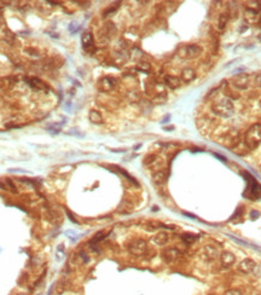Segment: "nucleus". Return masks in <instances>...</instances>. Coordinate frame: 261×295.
<instances>
[{
    "label": "nucleus",
    "mask_w": 261,
    "mask_h": 295,
    "mask_svg": "<svg viewBox=\"0 0 261 295\" xmlns=\"http://www.w3.org/2000/svg\"><path fill=\"white\" fill-rule=\"evenodd\" d=\"M164 130H166V131H170V130H173V127H166Z\"/></svg>",
    "instance_id": "nucleus-45"
},
{
    "label": "nucleus",
    "mask_w": 261,
    "mask_h": 295,
    "mask_svg": "<svg viewBox=\"0 0 261 295\" xmlns=\"http://www.w3.org/2000/svg\"><path fill=\"white\" fill-rule=\"evenodd\" d=\"M163 81H164V85L170 90H175L180 86V79L173 75H166Z\"/></svg>",
    "instance_id": "nucleus-14"
},
{
    "label": "nucleus",
    "mask_w": 261,
    "mask_h": 295,
    "mask_svg": "<svg viewBox=\"0 0 261 295\" xmlns=\"http://www.w3.org/2000/svg\"><path fill=\"white\" fill-rule=\"evenodd\" d=\"M244 143L248 149L253 150L261 143V124H255L248 128L244 137Z\"/></svg>",
    "instance_id": "nucleus-2"
},
{
    "label": "nucleus",
    "mask_w": 261,
    "mask_h": 295,
    "mask_svg": "<svg viewBox=\"0 0 261 295\" xmlns=\"http://www.w3.org/2000/svg\"><path fill=\"white\" fill-rule=\"evenodd\" d=\"M65 235L69 237V239H70L71 242H75V241H77V238H79V235H77L75 231H71V230L66 231V232H65Z\"/></svg>",
    "instance_id": "nucleus-32"
},
{
    "label": "nucleus",
    "mask_w": 261,
    "mask_h": 295,
    "mask_svg": "<svg viewBox=\"0 0 261 295\" xmlns=\"http://www.w3.org/2000/svg\"><path fill=\"white\" fill-rule=\"evenodd\" d=\"M166 98H167L166 95H164V93H163V95L161 93V95H159L157 97H155L154 100H155L156 103H164V102H166Z\"/></svg>",
    "instance_id": "nucleus-37"
},
{
    "label": "nucleus",
    "mask_w": 261,
    "mask_h": 295,
    "mask_svg": "<svg viewBox=\"0 0 261 295\" xmlns=\"http://www.w3.org/2000/svg\"><path fill=\"white\" fill-rule=\"evenodd\" d=\"M247 180V190L244 191V196L249 200H258L261 198V185L254 179V177H252L249 173H244L243 174Z\"/></svg>",
    "instance_id": "nucleus-3"
},
{
    "label": "nucleus",
    "mask_w": 261,
    "mask_h": 295,
    "mask_svg": "<svg viewBox=\"0 0 261 295\" xmlns=\"http://www.w3.org/2000/svg\"><path fill=\"white\" fill-rule=\"evenodd\" d=\"M74 262L76 265H85L90 261V258H88V254L85 252V250H80L79 253H76L73 258Z\"/></svg>",
    "instance_id": "nucleus-16"
},
{
    "label": "nucleus",
    "mask_w": 261,
    "mask_h": 295,
    "mask_svg": "<svg viewBox=\"0 0 261 295\" xmlns=\"http://www.w3.org/2000/svg\"><path fill=\"white\" fill-rule=\"evenodd\" d=\"M26 81L34 90H38V91H47L48 90L47 84L44 82L42 80L38 79V77H26Z\"/></svg>",
    "instance_id": "nucleus-10"
},
{
    "label": "nucleus",
    "mask_w": 261,
    "mask_h": 295,
    "mask_svg": "<svg viewBox=\"0 0 261 295\" xmlns=\"http://www.w3.org/2000/svg\"><path fill=\"white\" fill-rule=\"evenodd\" d=\"M117 171H119V172H120V173H121V174H122L125 178H127V180H128V182L133 183L135 186H138V182H135V180H134V178H133V177H130V175L127 173V172H126V171H123L122 168H117Z\"/></svg>",
    "instance_id": "nucleus-29"
},
{
    "label": "nucleus",
    "mask_w": 261,
    "mask_h": 295,
    "mask_svg": "<svg viewBox=\"0 0 261 295\" xmlns=\"http://www.w3.org/2000/svg\"><path fill=\"white\" fill-rule=\"evenodd\" d=\"M227 15H231V17H233V18H236L238 16V6L236 2L230 4V11L227 12Z\"/></svg>",
    "instance_id": "nucleus-25"
},
{
    "label": "nucleus",
    "mask_w": 261,
    "mask_h": 295,
    "mask_svg": "<svg viewBox=\"0 0 261 295\" xmlns=\"http://www.w3.org/2000/svg\"><path fill=\"white\" fill-rule=\"evenodd\" d=\"M65 213H66V215L69 217V220H70L71 223H74V224H79V221H77V220H76V219L74 218V215L71 214V212H70V210H68V209H65Z\"/></svg>",
    "instance_id": "nucleus-38"
},
{
    "label": "nucleus",
    "mask_w": 261,
    "mask_h": 295,
    "mask_svg": "<svg viewBox=\"0 0 261 295\" xmlns=\"http://www.w3.org/2000/svg\"><path fill=\"white\" fill-rule=\"evenodd\" d=\"M64 255V246L63 244H58V247L56 248V257H57V260L61 261L62 258Z\"/></svg>",
    "instance_id": "nucleus-28"
},
{
    "label": "nucleus",
    "mask_w": 261,
    "mask_h": 295,
    "mask_svg": "<svg viewBox=\"0 0 261 295\" xmlns=\"http://www.w3.org/2000/svg\"><path fill=\"white\" fill-rule=\"evenodd\" d=\"M169 117H170V116H169V115H167V116H166V117L162 120V124H167V122H168V120H169Z\"/></svg>",
    "instance_id": "nucleus-43"
},
{
    "label": "nucleus",
    "mask_w": 261,
    "mask_h": 295,
    "mask_svg": "<svg viewBox=\"0 0 261 295\" xmlns=\"http://www.w3.org/2000/svg\"><path fill=\"white\" fill-rule=\"evenodd\" d=\"M197 236L196 235H194V233H183L181 235V239H183V242L184 243H186V244H192V243H195L196 241H197Z\"/></svg>",
    "instance_id": "nucleus-22"
},
{
    "label": "nucleus",
    "mask_w": 261,
    "mask_h": 295,
    "mask_svg": "<svg viewBox=\"0 0 261 295\" xmlns=\"http://www.w3.org/2000/svg\"><path fill=\"white\" fill-rule=\"evenodd\" d=\"M179 57L181 58H188V59H194L201 56L202 53V47L198 46V45H186V46H183L180 50H179Z\"/></svg>",
    "instance_id": "nucleus-4"
},
{
    "label": "nucleus",
    "mask_w": 261,
    "mask_h": 295,
    "mask_svg": "<svg viewBox=\"0 0 261 295\" xmlns=\"http://www.w3.org/2000/svg\"><path fill=\"white\" fill-rule=\"evenodd\" d=\"M169 241V235L167 232H159L156 233L154 237H152V242L156 244V246H164L167 242Z\"/></svg>",
    "instance_id": "nucleus-15"
},
{
    "label": "nucleus",
    "mask_w": 261,
    "mask_h": 295,
    "mask_svg": "<svg viewBox=\"0 0 261 295\" xmlns=\"http://www.w3.org/2000/svg\"><path fill=\"white\" fill-rule=\"evenodd\" d=\"M24 52H26V53H28L29 56H35V57H38V56H39V51H38V50H35V49H30V47L26 49V50H24Z\"/></svg>",
    "instance_id": "nucleus-36"
},
{
    "label": "nucleus",
    "mask_w": 261,
    "mask_h": 295,
    "mask_svg": "<svg viewBox=\"0 0 261 295\" xmlns=\"http://www.w3.org/2000/svg\"><path fill=\"white\" fill-rule=\"evenodd\" d=\"M146 250H148V243L143 238H137L128 244V252L132 255L140 257V255H144Z\"/></svg>",
    "instance_id": "nucleus-5"
},
{
    "label": "nucleus",
    "mask_w": 261,
    "mask_h": 295,
    "mask_svg": "<svg viewBox=\"0 0 261 295\" xmlns=\"http://www.w3.org/2000/svg\"><path fill=\"white\" fill-rule=\"evenodd\" d=\"M5 183H6L5 185H6L7 188H9V190H10L11 192H13V194H17V188H16V185L13 184V182H12L11 179H9V178H7V179L5 180Z\"/></svg>",
    "instance_id": "nucleus-30"
},
{
    "label": "nucleus",
    "mask_w": 261,
    "mask_h": 295,
    "mask_svg": "<svg viewBox=\"0 0 261 295\" xmlns=\"http://www.w3.org/2000/svg\"><path fill=\"white\" fill-rule=\"evenodd\" d=\"M0 189H1V190H7V188H6V185H5L4 183H1V182H0Z\"/></svg>",
    "instance_id": "nucleus-42"
},
{
    "label": "nucleus",
    "mask_w": 261,
    "mask_h": 295,
    "mask_svg": "<svg viewBox=\"0 0 261 295\" xmlns=\"http://www.w3.org/2000/svg\"><path fill=\"white\" fill-rule=\"evenodd\" d=\"M258 24H259V27H261V16L259 17V20H258Z\"/></svg>",
    "instance_id": "nucleus-44"
},
{
    "label": "nucleus",
    "mask_w": 261,
    "mask_h": 295,
    "mask_svg": "<svg viewBox=\"0 0 261 295\" xmlns=\"http://www.w3.org/2000/svg\"><path fill=\"white\" fill-rule=\"evenodd\" d=\"M249 82H250V77H249V75L247 73L238 74L232 80V85L237 90H247L249 87Z\"/></svg>",
    "instance_id": "nucleus-7"
},
{
    "label": "nucleus",
    "mask_w": 261,
    "mask_h": 295,
    "mask_svg": "<svg viewBox=\"0 0 261 295\" xmlns=\"http://www.w3.org/2000/svg\"><path fill=\"white\" fill-rule=\"evenodd\" d=\"M79 29H80V26H79L76 22H71V23L69 24V32H70L71 34L77 33Z\"/></svg>",
    "instance_id": "nucleus-33"
},
{
    "label": "nucleus",
    "mask_w": 261,
    "mask_h": 295,
    "mask_svg": "<svg viewBox=\"0 0 261 295\" xmlns=\"http://www.w3.org/2000/svg\"><path fill=\"white\" fill-rule=\"evenodd\" d=\"M224 295H243V293L239 289H228L224 293Z\"/></svg>",
    "instance_id": "nucleus-35"
},
{
    "label": "nucleus",
    "mask_w": 261,
    "mask_h": 295,
    "mask_svg": "<svg viewBox=\"0 0 261 295\" xmlns=\"http://www.w3.org/2000/svg\"><path fill=\"white\" fill-rule=\"evenodd\" d=\"M202 254H203V258H204V259L212 261V260H215V259L219 257V250H218L216 247L208 244V246H206V247L203 248Z\"/></svg>",
    "instance_id": "nucleus-11"
},
{
    "label": "nucleus",
    "mask_w": 261,
    "mask_h": 295,
    "mask_svg": "<svg viewBox=\"0 0 261 295\" xmlns=\"http://www.w3.org/2000/svg\"><path fill=\"white\" fill-rule=\"evenodd\" d=\"M2 38H4L5 41H7V42H10V44H12V42L15 41V34H12L9 29H5V31H4Z\"/></svg>",
    "instance_id": "nucleus-26"
},
{
    "label": "nucleus",
    "mask_w": 261,
    "mask_h": 295,
    "mask_svg": "<svg viewBox=\"0 0 261 295\" xmlns=\"http://www.w3.org/2000/svg\"><path fill=\"white\" fill-rule=\"evenodd\" d=\"M228 17H230V16L227 15V12H226V13H221V15L219 16V20H218V28H219L220 31H223V29L226 27Z\"/></svg>",
    "instance_id": "nucleus-23"
},
{
    "label": "nucleus",
    "mask_w": 261,
    "mask_h": 295,
    "mask_svg": "<svg viewBox=\"0 0 261 295\" xmlns=\"http://www.w3.org/2000/svg\"><path fill=\"white\" fill-rule=\"evenodd\" d=\"M16 84V79L7 76V77H1L0 79V88H10Z\"/></svg>",
    "instance_id": "nucleus-20"
},
{
    "label": "nucleus",
    "mask_w": 261,
    "mask_h": 295,
    "mask_svg": "<svg viewBox=\"0 0 261 295\" xmlns=\"http://www.w3.org/2000/svg\"><path fill=\"white\" fill-rule=\"evenodd\" d=\"M166 179H167V173H166V171H163V169L156 171V172H154V174H152V182H154L155 184H157V185L163 184V183L166 182Z\"/></svg>",
    "instance_id": "nucleus-17"
},
{
    "label": "nucleus",
    "mask_w": 261,
    "mask_h": 295,
    "mask_svg": "<svg viewBox=\"0 0 261 295\" xmlns=\"http://www.w3.org/2000/svg\"><path fill=\"white\" fill-rule=\"evenodd\" d=\"M81 42H82V47L86 52L91 53L95 51V44H93V35L91 32H85L81 36Z\"/></svg>",
    "instance_id": "nucleus-9"
},
{
    "label": "nucleus",
    "mask_w": 261,
    "mask_h": 295,
    "mask_svg": "<svg viewBox=\"0 0 261 295\" xmlns=\"http://www.w3.org/2000/svg\"><path fill=\"white\" fill-rule=\"evenodd\" d=\"M255 266H256V264L253 259H244L243 261H241L239 266H238V270L242 273H250V272L254 271Z\"/></svg>",
    "instance_id": "nucleus-12"
},
{
    "label": "nucleus",
    "mask_w": 261,
    "mask_h": 295,
    "mask_svg": "<svg viewBox=\"0 0 261 295\" xmlns=\"http://www.w3.org/2000/svg\"><path fill=\"white\" fill-rule=\"evenodd\" d=\"M183 257L181 252L178 248L170 247V248H166L162 252V258L166 262H174L178 261L180 258Z\"/></svg>",
    "instance_id": "nucleus-8"
},
{
    "label": "nucleus",
    "mask_w": 261,
    "mask_h": 295,
    "mask_svg": "<svg viewBox=\"0 0 261 295\" xmlns=\"http://www.w3.org/2000/svg\"><path fill=\"white\" fill-rule=\"evenodd\" d=\"M127 98L130 99V102H137V100H139V95H138L137 92L130 91V92L127 93Z\"/></svg>",
    "instance_id": "nucleus-34"
},
{
    "label": "nucleus",
    "mask_w": 261,
    "mask_h": 295,
    "mask_svg": "<svg viewBox=\"0 0 261 295\" xmlns=\"http://www.w3.org/2000/svg\"><path fill=\"white\" fill-rule=\"evenodd\" d=\"M247 10L258 13L261 10V2L260 1H249L248 5H247Z\"/></svg>",
    "instance_id": "nucleus-24"
},
{
    "label": "nucleus",
    "mask_w": 261,
    "mask_h": 295,
    "mask_svg": "<svg viewBox=\"0 0 261 295\" xmlns=\"http://www.w3.org/2000/svg\"><path fill=\"white\" fill-rule=\"evenodd\" d=\"M21 295H24V294H21Z\"/></svg>",
    "instance_id": "nucleus-47"
},
{
    "label": "nucleus",
    "mask_w": 261,
    "mask_h": 295,
    "mask_svg": "<svg viewBox=\"0 0 261 295\" xmlns=\"http://www.w3.org/2000/svg\"><path fill=\"white\" fill-rule=\"evenodd\" d=\"M255 85L256 86H259V87H261V73H259L256 76H255Z\"/></svg>",
    "instance_id": "nucleus-40"
},
{
    "label": "nucleus",
    "mask_w": 261,
    "mask_h": 295,
    "mask_svg": "<svg viewBox=\"0 0 261 295\" xmlns=\"http://www.w3.org/2000/svg\"><path fill=\"white\" fill-rule=\"evenodd\" d=\"M258 39H259V41H261V33L259 34V38H258Z\"/></svg>",
    "instance_id": "nucleus-46"
},
{
    "label": "nucleus",
    "mask_w": 261,
    "mask_h": 295,
    "mask_svg": "<svg viewBox=\"0 0 261 295\" xmlns=\"http://www.w3.org/2000/svg\"><path fill=\"white\" fill-rule=\"evenodd\" d=\"M214 156H215V157H218V159H220V161H226V157H224V156H220L219 154H214Z\"/></svg>",
    "instance_id": "nucleus-41"
},
{
    "label": "nucleus",
    "mask_w": 261,
    "mask_h": 295,
    "mask_svg": "<svg viewBox=\"0 0 261 295\" xmlns=\"http://www.w3.org/2000/svg\"><path fill=\"white\" fill-rule=\"evenodd\" d=\"M220 262L223 267H230L236 262V257L231 252H223L220 254Z\"/></svg>",
    "instance_id": "nucleus-13"
},
{
    "label": "nucleus",
    "mask_w": 261,
    "mask_h": 295,
    "mask_svg": "<svg viewBox=\"0 0 261 295\" xmlns=\"http://www.w3.org/2000/svg\"><path fill=\"white\" fill-rule=\"evenodd\" d=\"M116 84H117V80L115 77L104 76L98 82V90L102 91V92H110V91H113L115 88Z\"/></svg>",
    "instance_id": "nucleus-6"
},
{
    "label": "nucleus",
    "mask_w": 261,
    "mask_h": 295,
    "mask_svg": "<svg viewBox=\"0 0 261 295\" xmlns=\"http://www.w3.org/2000/svg\"><path fill=\"white\" fill-rule=\"evenodd\" d=\"M196 77V71L191 68H185L181 71V80L184 82H191Z\"/></svg>",
    "instance_id": "nucleus-18"
},
{
    "label": "nucleus",
    "mask_w": 261,
    "mask_h": 295,
    "mask_svg": "<svg viewBox=\"0 0 261 295\" xmlns=\"http://www.w3.org/2000/svg\"><path fill=\"white\" fill-rule=\"evenodd\" d=\"M88 119L95 125H102L103 124V116L97 110H91L90 114H88Z\"/></svg>",
    "instance_id": "nucleus-19"
},
{
    "label": "nucleus",
    "mask_w": 261,
    "mask_h": 295,
    "mask_svg": "<svg viewBox=\"0 0 261 295\" xmlns=\"http://www.w3.org/2000/svg\"><path fill=\"white\" fill-rule=\"evenodd\" d=\"M212 110L215 115L223 117V119H228L233 115L234 113V108H233V103L232 100L228 98H221L219 100H216L213 106Z\"/></svg>",
    "instance_id": "nucleus-1"
},
{
    "label": "nucleus",
    "mask_w": 261,
    "mask_h": 295,
    "mask_svg": "<svg viewBox=\"0 0 261 295\" xmlns=\"http://www.w3.org/2000/svg\"><path fill=\"white\" fill-rule=\"evenodd\" d=\"M119 6H120V2H117V4H115V6H111V7H109V9H106L104 12H103V16L104 17H106V16H109L110 13H113V12H115L117 9H119Z\"/></svg>",
    "instance_id": "nucleus-31"
},
{
    "label": "nucleus",
    "mask_w": 261,
    "mask_h": 295,
    "mask_svg": "<svg viewBox=\"0 0 261 295\" xmlns=\"http://www.w3.org/2000/svg\"><path fill=\"white\" fill-rule=\"evenodd\" d=\"M106 236H108V233H106L105 231H103V230H102V231H98L97 233L93 236V238L90 241V244H98V243H99L100 241H103Z\"/></svg>",
    "instance_id": "nucleus-21"
},
{
    "label": "nucleus",
    "mask_w": 261,
    "mask_h": 295,
    "mask_svg": "<svg viewBox=\"0 0 261 295\" xmlns=\"http://www.w3.org/2000/svg\"><path fill=\"white\" fill-rule=\"evenodd\" d=\"M259 217H260V212H258V210H252V212H250V218H252L253 220L258 219Z\"/></svg>",
    "instance_id": "nucleus-39"
},
{
    "label": "nucleus",
    "mask_w": 261,
    "mask_h": 295,
    "mask_svg": "<svg viewBox=\"0 0 261 295\" xmlns=\"http://www.w3.org/2000/svg\"><path fill=\"white\" fill-rule=\"evenodd\" d=\"M137 69L140 70V71L149 73V71L151 70V66H150V63H148V62H139L138 66H137Z\"/></svg>",
    "instance_id": "nucleus-27"
}]
</instances>
